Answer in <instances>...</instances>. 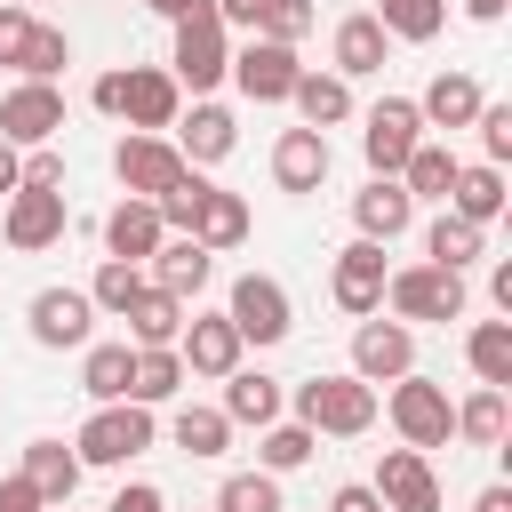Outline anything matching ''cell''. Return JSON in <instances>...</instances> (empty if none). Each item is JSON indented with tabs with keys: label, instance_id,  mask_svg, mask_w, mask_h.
<instances>
[{
	"label": "cell",
	"instance_id": "obj_1",
	"mask_svg": "<svg viewBox=\"0 0 512 512\" xmlns=\"http://www.w3.org/2000/svg\"><path fill=\"white\" fill-rule=\"evenodd\" d=\"M288 408H296V424H312L320 440H360V432L376 424V384H360L352 368L304 376V384L288 392Z\"/></svg>",
	"mask_w": 512,
	"mask_h": 512
},
{
	"label": "cell",
	"instance_id": "obj_2",
	"mask_svg": "<svg viewBox=\"0 0 512 512\" xmlns=\"http://www.w3.org/2000/svg\"><path fill=\"white\" fill-rule=\"evenodd\" d=\"M152 440H160V416L136 408V400H112V408H88V424L72 432V456L96 464V472H128Z\"/></svg>",
	"mask_w": 512,
	"mask_h": 512
},
{
	"label": "cell",
	"instance_id": "obj_3",
	"mask_svg": "<svg viewBox=\"0 0 512 512\" xmlns=\"http://www.w3.org/2000/svg\"><path fill=\"white\" fill-rule=\"evenodd\" d=\"M224 72H232V32L216 24V8H208V0H192V8L176 16L168 80H176V88H192V96H208V88H224Z\"/></svg>",
	"mask_w": 512,
	"mask_h": 512
},
{
	"label": "cell",
	"instance_id": "obj_4",
	"mask_svg": "<svg viewBox=\"0 0 512 512\" xmlns=\"http://www.w3.org/2000/svg\"><path fill=\"white\" fill-rule=\"evenodd\" d=\"M224 320H232V336L256 344V352H272V344L296 336V304H288V288H280L272 272H240V280L224 288Z\"/></svg>",
	"mask_w": 512,
	"mask_h": 512
},
{
	"label": "cell",
	"instance_id": "obj_5",
	"mask_svg": "<svg viewBox=\"0 0 512 512\" xmlns=\"http://www.w3.org/2000/svg\"><path fill=\"white\" fill-rule=\"evenodd\" d=\"M384 416H392L400 448H416V456H432V448L456 440V400H448V384H432V376H400V384L384 392Z\"/></svg>",
	"mask_w": 512,
	"mask_h": 512
},
{
	"label": "cell",
	"instance_id": "obj_6",
	"mask_svg": "<svg viewBox=\"0 0 512 512\" xmlns=\"http://www.w3.org/2000/svg\"><path fill=\"white\" fill-rule=\"evenodd\" d=\"M464 304H472V288H464V272H440V264H392V280H384V312L392 320H464Z\"/></svg>",
	"mask_w": 512,
	"mask_h": 512
},
{
	"label": "cell",
	"instance_id": "obj_7",
	"mask_svg": "<svg viewBox=\"0 0 512 512\" xmlns=\"http://www.w3.org/2000/svg\"><path fill=\"white\" fill-rule=\"evenodd\" d=\"M24 336H32L40 352H88V344H96V304H88V288H40V296L24 304Z\"/></svg>",
	"mask_w": 512,
	"mask_h": 512
},
{
	"label": "cell",
	"instance_id": "obj_8",
	"mask_svg": "<svg viewBox=\"0 0 512 512\" xmlns=\"http://www.w3.org/2000/svg\"><path fill=\"white\" fill-rule=\"evenodd\" d=\"M424 144V120H416V96H376L368 120H360V160L368 176H400V160Z\"/></svg>",
	"mask_w": 512,
	"mask_h": 512
},
{
	"label": "cell",
	"instance_id": "obj_9",
	"mask_svg": "<svg viewBox=\"0 0 512 512\" xmlns=\"http://www.w3.org/2000/svg\"><path fill=\"white\" fill-rule=\"evenodd\" d=\"M352 376H360V384H400V376H416V328L368 312V320L352 328Z\"/></svg>",
	"mask_w": 512,
	"mask_h": 512
},
{
	"label": "cell",
	"instance_id": "obj_10",
	"mask_svg": "<svg viewBox=\"0 0 512 512\" xmlns=\"http://www.w3.org/2000/svg\"><path fill=\"white\" fill-rule=\"evenodd\" d=\"M56 136H64V88H48V80H16V88L0 96V144L40 152V144H56Z\"/></svg>",
	"mask_w": 512,
	"mask_h": 512
},
{
	"label": "cell",
	"instance_id": "obj_11",
	"mask_svg": "<svg viewBox=\"0 0 512 512\" xmlns=\"http://www.w3.org/2000/svg\"><path fill=\"white\" fill-rule=\"evenodd\" d=\"M176 112H184V88L168 80V64H128V80H120V128L128 136H168Z\"/></svg>",
	"mask_w": 512,
	"mask_h": 512
},
{
	"label": "cell",
	"instance_id": "obj_12",
	"mask_svg": "<svg viewBox=\"0 0 512 512\" xmlns=\"http://www.w3.org/2000/svg\"><path fill=\"white\" fill-rule=\"evenodd\" d=\"M64 224H72V200L64 192H8L0 200V240L16 248V256H40V248H56L64 240Z\"/></svg>",
	"mask_w": 512,
	"mask_h": 512
},
{
	"label": "cell",
	"instance_id": "obj_13",
	"mask_svg": "<svg viewBox=\"0 0 512 512\" xmlns=\"http://www.w3.org/2000/svg\"><path fill=\"white\" fill-rule=\"evenodd\" d=\"M384 280H392V264H384L376 240H344L336 264H328V296H336V312H352V320L384 312Z\"/></svg>",
	"mask_w": 512,
	"mask_h": 512
},
{
	"label": "cell",
	"instance_id": "obj_14",
	"mask_svg": "<svg viewBox=\"0 0 512 512\" xmlns=\"http://www.w3.org/2000/svg\"><path fill=\"white\" fill-rule=\"evenodd\" d=\"M296 72H304V56L296 48H280V40H240L232 48V88L248 96V104H288V88H296Z\"/></svg>",
	"mask_w": 512,
	"mask_h": 512
},
{
	"label": "cell",
	"instance_id": "obj_15",
	"mask_svg": "<svg viewBox=\"0 0 512 512\" xmlns=\"http://www.w3.org/2000/svg\"><path fill=\"white\" fill-rule=\"evenodd\" d=\"M112 176H120L128 200H160V192L184 176V152H176L168 136H120V144H112Z\"/></svg>",
	"mask_w": 512,
	"mask_h": 512
},
{
	"label": "cell",
	"instance_id": "obj_16",
	"mask_svg": "<svg viewBox=\"0 0 512 512\" xmlns=\"http://www.w3.org/2000/svg\"><path fill=\"white\" fill-rule=\"evenodd\" d=\"M240 336H232V320H224V304L216 312H184V336H176V360H184V376H208V384H224L232 368H240Z\"/></svg>",
	"mask_w": 512,
	"mask_h": 512
},
{
	"label": "cell",
	"instance_id": "obj_17",
	"mask_svg": "<svg viewBox=\"0 0 512 512\" xmlns=\"http://www.w3.org/2000/svg\"><path fill=\"white\" fill-rule=\"evenodd\" d=\"M168 144L184 152V168H216V160H232V144H240V120H232L216 96H192V112H176Z\"/></svg>",
	"mask_w": 512,
	"mask_h": 512
},
{
	"label": "cell",
	"instance_id": "obj_18",
	"mask_svg": "<svg viewBox=\"0 0 512 512\" xmlns=\"http://www.w3.org/2000/svg\"><path fill=\"white\" fill-rule=\"evenodd\" d=\"M368 488H376V504H384V512H440V480H432V456H416V448H384Z\"/></svg>",
	"mask_w": 512,
	"mask_h": 512
},
{
	"label": "cell",
	"instance_id": "obj_19",
	"mask_svg": "<svg viewBox=\"0 0 512 512\" xmlns=\"http://www.w3.org/2000/svg\"><path fill=\"white\" fill-rule=\"evenodd\" d=\"M408 224H416V200L400 192V176H368V184L352 192V240H376V248H392Z\"/></svg>",
	"mask_w": 512,
	"mask_h": 512
},
{
	"label": "cell",
	"instance_id": "obj_20",
	"mask_svg": "<svg viewBox=\"0 0 512 512\" xmlns=\"http://www.w3.org/2000/svg\"><path fill=\"white\" fill-rule=\"evenodd\" d=\"M328 72L336 80H376L384 64H392V40H384V24L368 16V8H352V16H336V40H328Z\"/></svg>",
	"mask_w": 512,
	"mask_h": 512
},
{
	"label": "cell",
	"instance_id": "obj_21",
	"mask_svg": "<svg viewBox=\"0 0 512 512\" xmlns=\"http://www.w3.org/2000/svg\"><path fill=\"white\" fill-rule=\"evenodd\" d=\"M480 104H488V88H480L472 72H432V80H424V96H416V120H424V128H440V144H448L456 128H472V120H480Z\"/></svg>",
	"mask_w": 512,
	"mask_h": 512
},
{
	"label": "cell",
	"instance_id": "obj_22",
	"mask_svg": "<svg viewBox=\"0 0 512 512\" xmlns=\"http://www.w3.org/2000/svg\"><path fill=\"white\" fill-rule=\"evenodd\" d=\"M328 168H336V152H328L320 128H280V136H272V184H280V192H320Z\"/></svg>",
	"mask_w": 512,
	"mask_h": 512
},
{
	"label": "cell",
	"instance_id": "obj_23",
	"mask_svg": "<svg viewBox=\"0 0 512 512\" xmlns=\"http://www.w3.org/2000/svg\"><path fill=\"white\" fill-rule=\"evenodd\" d=\"M216 408H224V424H232V432H240V424H256V432H264V424H280V416H288V384L240 360V368L224 376V400H216Z\"/></svg>",
	"mask_w": 512,
	"mask_h": 512
},
{
	"label": "cell",
	"instance_id": "obj_24",
	"mask_svg": "<svg viewBox=\"0 0 512 512\" xmlns=\"http://www.w3.org/2000/svg\"><path fill=\"white\" fill-rule=\"evenodd\" d=\"M160 240H168L160 208H152V200H128V192H120V200H112V216H104V256H120V264H136V272H144Z\"/></svg>",
	"mask_w": 512,
	"mask_h": 512
},
{
	"label": "cell",
	"instance_id": "obj_25",
	"mask_svg": "<svg viewBox=\"0 0 512 512\" xmlns=\"http://www.w3.org/2000/svg\"><path fill=\"white\" fill-rule=\"evenodd\" d=\"M208 272H216V256H208L192 232H168V240L152 248V264H144V280H152V288H168L176 304H192V296L208 288Z\"/></svg>",
	"mask_w": 512,
	"mask_h": 512
},
{
	"label": "cell",
	"instance_id": "obj_26",
	"mask_svg": "<svg viewBox=\"0 0 512 512\" xmlns=\"http://www.w3.org/2000/svg\"><path fill=\"white\" fill-rule=\"evenodd\" d=\"M16 472H24V480H32V496L56 512V504H72V496H80V472H88V464H80L64 440H24V464H16Z\"/></svg>",
	"mask_w": 512,
	"mask_h": 512
},
{
	"label": "cell",
	"instance_id": "obj_27",
	"mask_svg": "<svg viewBox=\"0 0 512 512\" xmlns=\"http://www.w3.org/2000/svg\"><path fill=\"white\" fill-rule=\"evenodd\" d=\"M288 104H296V128H344L352 120V80H336V72H296V88H288Z\"/></svg>",
	"mask_w": 512,
	"mask_h": 512
},
{
	"label": "cell",
	"instance_id": "obj_28",
	"mask_svg": "<svg viewBox=\"0 0 512 512\" xmlns=\"http://www.w3.org/2000/svg\"><path fill=\"white\" fill-rule=\"evenodd\" d=\"M448 216H464V224H496L504 216V168H488V160H464L456 168V184H448V200H440Z\"/></svg>",
	"mask_w": 512,
	"mask_h": 512
},
{
	"label": "cell",
	"instance_id": "obj_29",
	"mask_svg": "<svg viewBox=\"0 0 512 512\" xmlns=\"http://www.w3.org/2000/svg\"><path fill=\"white\" fill-rule=\"evenodd\" d=\"M128 368H136V344H128V336H96V344L80 352V392H88L96 408L128 400Z\"/></svg>",
	"mask_w": 512,
	"mask_h": 512
},
{
	"label": "cell",
	"instance_id": "obj_30",
	"mask_svg": "<svg viewBox=\"0 0 512 512\" xmlns=\"http://www.w3.org/2000/svg\"><path fill=\"white\" fill-rule=\"evenodd\" d=\"M184 312H192V304H176L168 288H152V280H144V288H136V304H128L120 320H128V344H136V352H152V344H176V336H184Z\"/></svg>",
	"mask_w": 512,
	"mask_h": 512
},
{
	"label": "cell",
	"instance_id": "obj_31",
	"mask_svg": "<svg viewBox=\"0 0 512 512\" xmlns=\"http://www.w3.org/2000/svg\"><path fill=\"white\" fill-rule=\"evenodd\" d=\"M248 200L240 192H224V184H208V200H200V216H192V240L208 248V256H224V248H240L248 240Z\"/></svg>",
	"mask_w": 512,
	"mask_h": 512
},
{
	"label": "cell",
	"instance_id": "obj_32",
	"mask_svg": "<svg viewBox=\"0 0 512 512\" xmlns=\"http://www.w3.org/2000/svg\"><path fill=\"white\" fill-rule=\"evenodd\" d=\"M504 432H512V400H504L496 384H472V392L456 400V440H464V448H504Z\"/></svg>",
	"mask_w": 512,
	"mask_h": 512
},
{
	"label": "cell",
	"instance_id": "obj_33",
	"mask_svg": "<svg viewBox=\"0 0 512 512\" xmlns=\"http://www.w3.org/2000/svg\"><path fill=\"white\" fill-rule=\"evenodd\" d=\"M312 456H320V432H312V424H296V416H280V424H264V432H256V472H272V480L304 472Z\"/></svg>",
	"mask_w": 512,
	"mask_h": 512
},
{
	"label": "cell",
	"instance_id": "obj_34",
	"mask_svg": "<svg viewBox=\"0 0 512 512\" xmlns=\"http://www.w3.org/2000/svg\"><path fill=\"white\" fill-rule=\"evenodd\" d=\"M456 168H464V160H456V152H448L440 136H424V144H416V152L400 160V192H408L416 208H424V200H448V184H456Z\"/></svg>",
	"mask_w": 512,
	"mask_h": 512
},
{
	"label": "cell",
	"instance_id": "obj_35",
	"mask_svg": "<svg viewBox=\"0 0 512 512\" xmlns=\"http://www.w3.org/2000/svg\"><path fill=\"white\" fill-rule=\"evenodd\" d=\"M480 256H488V232H480V224H464V216H448V208L424 224V264L464 272V264H480Z\"/></svg>",
	"mask_w": 512,
	"mask_h": 512
},
{
	"label": "cell",
	"instance_id": "obj_36",
	"mask_svg": "<svg viewBox=\"0 0 512 512\" xmlns=\"http://www.w3.org/2000/svg\"><path fill=\"white\" fill-rule=\"evenodd\" d=\"M184 384H192V376H184L176 344H152V352H136V368H128V400H136V408H168Z\"/></svg>",
	"mask_w": 512,
	"mask_h": 512
},
{
	"label": "cell",
	"instance_id": "obj_37",
	"mask_svg": "<svg viewBox=\"0 0 512 512\" xmlns=\"http://www.w3.org/2000/svg\"><path fill=\"white\" fill-rule=\"evenodd\" d=\"M368 16L384 24V40H392V48H424V40H440L448 0H376Z\"/></svg>",
	"mask_w": 512,
	"mask_h": 512
},
{
	"label": "cell",
	"instance_id": "obj_38",
	"mask_svg": "<svg viewBox=\"0 0 512 512\" xmlns=\"http://www.w3.org/2000/svg\"><path fill=\"white\" fill-rule=\"evenodd\" d=\"M464 360H472V376H480V384L512 392V320H472V336H464Z\"/></svg>",
	"mask_w": 512,
	"mask_h": 512
},
{
	"label": "cell",
	"instance_id": "obj_39",
	"mask_svg": "<svg viewBox=\"0 0 512 512\" xmlns=\"http://www.w3.org/2000/svg\"><path fill=\"white\" fill-rule=\"evenodd\" d=\"M168 440H176L184 456H200V464H208V456H224V448H232V424H224V408H200V400H184V408L168 416Z\"/></svg>",
	"mask_w": 512,
	"mask_h": 512
},
{
	"label": "cell",
	"instance_id": "obj_40",
	"mask_svg": "<svg viewBox=\"0 0 512 512\" xmlns=\"http://www.w3.org/2000/svg\"><path fill=\"white\" fill-rule=\"evenodd\" d=\"M64 64H72V40H64V24H32V40H24V56H16V80H64Z\"/></svg>",
	"mask_w": 512,
	"mask_h": 512
},
{
	"label": "cell",
	"instance_id": "obj_41",
	"mask_svg": "<svg viewBox=\"0 0 512 512\" xmlns=\"http://www.w3.org/2000/svg\"><path fill=\"white\" fill-rule=\"evenodd\" d=\"M208 512H288V496H280L272 472H224V488H216Z\"/></svg>",
	"mask_w": 512,
	"mask_h": 512
},
{
	"label": "cell",
	"instance_id": "obj_42",
	"mask_svg": "<svg viewBox=\"0 0 512 512\" xmlns=\"http://www.w3.org/2000/svg\"><path fill=\"white\" fill-rule=\"evenodd\" d=\"M136 288H144V272H136V264H120V256H104V264H96V280H88L96 320H120V312L136 304Z\"/></svg>",
	"mask_w": 512,
	"mask_h": 512
},
{
	"label": "cell",
	"instance_id": "obj_43",
	"mask_svg": "<svg viewBox=\"0 0 512 512\" xmlns=\"http://www.w3.org/2000/svg\"><path fill=\"white\" fill-rule=\"evenodd\" d=\"M200 200H208V176H200V168H184V176H176V184H168V192H160L152 208H160V224H168V232H192Z\"/></svg>",
	"mask_w": 512,
	"mask_h": 512
},
{
	"label": "cell",
	"instance_id": "obj_44",
	"mask_svg": "<svg viewBox=\"0 0 512 512\" xmlns=\"http://www.w3.org/2000/svg\"><path fill=\"white\" fill-rule=\"evenodd\" d=\"M312 24H320V8H312V0H264V24H256V40H280V48H296Z\"/></svg>",
	"mask_w": 512,
	"mask_h": 512
},
{
	"label": "cell",
	"instance_id": "obj_45",
	"mask_svg": "<svg viewBox=\"0 0 512 512\" xmlns=\"http://www.w3.org/2000/svg\"><path fill=\"white\" fill-rule=\"evenodd\" d=\"M472 128H480V160H488V168H504V160H512V104H504V96H488Z\"/></svg>",
	"mask_w": 512,
	"mask_h": 512
},
{
	"label": "cell",
	"instance_id": "obj_46",
	"mask_svg": "<svg viewBox=\"0 0 512 512\" xmlns=\"http://www.w3.org/2000/svg\"><path fill=\"white\" fill-rule=\"evenodd\" d=\"M24 192H64V152H56V144L24 152Z\"/></svg>",
	"mask_w": 512,
	"mask_h": 512
},
{
	"label": "cell",
	"instance_id": "obj_47",
	"mask_svg": "<svg viewBox=\"0 0 512 512\" xmlns=\"http://www.w3.org/2000/svg\"><path fill=\"white\" fill-rule=\"evenodd\" d=\"M32 24H40L32 8H16V0H0V64H16V56H24V40H32Z\"/></svg>",
	"mask_w": 512,
	"mask_h": 512
},
{
	"label": "cell",
	"instance_id": "obj_48",
	"mask_svg": "<svg viewBox=\"0 0 512 512\" xmlns=\"http://www.w3.org/2000/svg\"><path fill=\"white\" fill-rule=\"evenodd\" d=\"M104 512H168V496H160V488H152V480H120V488H112V504H104Z\"/></svg>",
	"mask_w": 512,
	"mask_h": 512
},
{
	"label": "cell",
	"instance_id": "obj_49",
	"mask_svg": "<svg viewBox=\"0 0 512 512\" xmlns=\"http://www.w3.org/2000/svg\"><path fill=\"white\" fill-rule=\"evenodd\" d=\"M208 8H216L224 32H248V40H256V24H264V0H208Z\"/></svg>",
	"mask_w": 512,
	"mask_h": 512
},
{
	"label": "cell",
	"instance_id": "obj_50",
	"mask_svg": "<svg viewBox=\"0 0 512 512\" xmlns=\"http://www.w3.org/2000/svg\"><path fill=\"white\" fill-rule=\"evenodd\" d=\"M120 80H128V64H112V72H96V80H88V104H96L104 120H120Z\"/></svg>",
	"mask_w": 512,
	"mask_h": 512
},
{
	"label": "cell",
	"instance_id": "obj_51",
	"mask_svg": "<svg viewBox=\"0 0 512 512\" xmlns=\"http://www.w3.org/2000/svg\"><path fill=\"white\" fill-rule=\"evenodd\" d=\"M328 512H384V504H376V488H368V480H344V488L328 496Z\"/></svg>",
	"mask_w": 512,
	"mask_h": 512
},
{
	"label": "cell",
	"instance_id": "obj_52",
	"mask_svg": "<svg viewBox=\"0 0 512 512\" xmlns=\"http://www.w3.org/2000/svg\"><path fill=\"white\" fill-rule=\"evenodd\" d=\"M0 512H48V504L32 496V480H24V472H8V480H0Z\"/></svg>",
	"mask_w": 512,
	"mask_h": 512
},
{
	"label": "cell",
	"instance_id": "obj_53",
	"mask_svg": "<svg viewBox=\"0 0 512 512\" xmlns=\"http://www.w3.org/2000/svg\"><path fill=\"white\" fill-rule=\"evenodd\" d=\"M16 184H24V152H16V144H0V200H8Z\"/></svg>",
	"mask_w": 512,
	"mask_h": 512
},
{
	"label": "cell",
	"instance_id": "obj_54",
	"mask_svg": "<svg viewBox=\"0 0 512 512\" xmlns=\"http://www.w3.org/2000/svg\"><path fill=\"white\" fill-rule=\"evenodd\" d=\"M488 296H496V312L512 320V264H496V272H488Z\"/></svg>",
	"mask_w": 512,
	"mask_h": 512
},
{
	"label": "cell",
	"instance_id": "obj_55",
	"mask_svg": "<svg viewBox=\"0 0 512 512\" xmlns=\"http://www.w3.org/2000/svg\"><path fill=\"white\" fill-rule=\"evenodd\" d=\"M472 512H512V488H504V480H488V488L472 496Z\"/></svg>",
	"mask_w": 512,
	"mask_h": 512
},
{
	"label": "cell",
	"instance_id": "obj_56",
	"mask_svg": "<svg viewBox=\"0 0 512 512\" xmlns=\"http://www.w3.org/2000/svg\"><path fill=\"white\" fill-rule=\"evenodd\" d=\"M504 8H512V0H464V16H472V24H504Z\"/></svg>",
	"mask_w": 512,
	"mask_h": 512
},
{
	"label": "cell",
	"instance_id": "obj_57",
	"mask_svg": "<svg viewBox=\"0 0 512 512\" xmlns=\"http://www.w3.org/2000/svg\"><path fill=\"white\" fill-rule=\"evenodd\" d=\"M144 8H152V16H168V24H176V16H184V8H192V0H144Z\"/></svg>",
	"mask_w": 512,
	"mask_h": 512
},
{
	"label": "cell",
	"instance_id": "obj_58",
	"mask_svg": "<svg viewBox=\"0 0 512 512\" xmlns=\"http://www.w3.org/2000/svg\"><path fill=\"white\" fill-rule=\"evenodd\" d=\"M56 512H72V504H56Z\"/></svg>",
	"mask_w": 512,
	"mask_h": 512
},
{
	"label": "cell",
	"instance_id": "obj_59",
	"mask_svg": "<svg viewBox=\"0 0 512 512\" xmlns=\"http://www.w3.org/2000/svg\"><path fill=\"white\" fill-rule=\"evenodd\" d=\"M16 8H32V0H16Z\"/></svg>",
	"mask_w": 512,
	"mask_h": 512
}]
</instances>
